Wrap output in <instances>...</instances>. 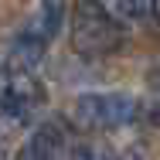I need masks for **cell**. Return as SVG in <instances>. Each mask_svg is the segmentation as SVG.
<instances>
[{"mask_svg":"<svg viewBox=\"0 0 160 160\" xmlns=\"http://www.w3.org/2000/svg\"><path fill=\"white\" fill-rule=\"evenodd\" d=\"M140 106L126 92H85L75 99V119L89 129H123L136 119Z\"/></svg>","mask_w":160,"mask_h":160,"instance_id":"3957f363","label":"cell"},{"mask_svg":"<svg viewBox=\"0 0 160 160\" xmlns=\"http://www.w3.org/2000/svg\"><path fill=\"white\" fill-rule=\"evenodd\" d=\"M3 153H7V140H3V133H0V160H3Z\"/></svg>","mask_w":160,"mask_h":160,"instance_id":"9c48e42d","label":"cell"},{"mask_svg":"<svg viewBox=\"0 0 160 160\" xmlns=\"http://www.w3.org/2000/svg\"><path fill=\"white\" fill-rule=\"evenodd\" d=\"M44 48H48V41L41 34H34V31L24 28L10 41V62L21 65V68H34V65H41V58H44Z\"/></svg>","mask_w":160,"mask_h":160,"instance_id":"5b68a950","label":"cell"},{"mask_svg":"<svg viewBox=\"0 0 160 160\" xmlns=\"http://www.w3.org/2000/svg\"><path fill=\"white\" fill-rule=\"evenodd\" d=\"M153 17L160 21V0H153Z\"/></svg>","mask_w":160,"mask_h":160,"instance_id":"30bf717a","label":"cell"},{"mask_svg":"<svg viewBox=\"0 0 160 160\" xmlns=\"http://www.w3.org/2000/svg\"><path fill=\"white\" fill-rule=\"evenodd\" d=\"M44 102H48V92L31 75V68H21V65L0 68V112L7 119L31 123L44 109Z\"/></svg>","mask_w":160,"mask_h":160,"instance_id":"7a4b0ae2","label":"cell"},{"mask_svg":"<svg viewBox=\"0 0 160 160\" xmlns=\"http://www.w3.org/2000/svg\"><path fill=\"white\" fill-rule=\"evenodd\" d=\"M68 150V133L62 123H44L34 129V136L21 147L17 160H62Z\"/></svg>","mask_w":160,"mask_h":160,"instance_id":"277c9868","label":"cell"},{"mask_svg":"<svg viewBox=\"0 0 160 160\" xmlns=\"http://www.w3.org/2000/svg\"><path fill=\"white\" fill-rule=\"evenodd\" d=\"M68 160H112V150L102 143H78V147H72Z\"/></svg>","mask_w":160,"mask_h":160,"instance_id":"ba28073f","label":"cell"},{"mask_svg":"<svg viewBox=\"0 0 160 160\" xmlns=\"http://www.w3.org/2000/svg\"><path fill=\"white\" fill-rule=\"evenodd\" d=\"M153 82H157V89H160V72H153Z\"/></svg>","mask_w":160,"mask_h":160,"instance_id":"8fae6325","label":"cell"},{"mask_svg":"<svg viewBox=\"0 0 160 160\" xmlns=\"http://www.w3.org/2000/svg\"><path fill=\"white\" fill-rule=\"evenodd\" d=\"M126 41V34L119 28V21H112V14L99 3V0H78L75 14H72V48L82 58H106L112 51H119Z\"/></svg>","mask_w":160,"mask_h":160,"instance_id":"6da1fadb","label":"cell"},{"mask_svg":"<svg viewBox=\"0 0 160 160\" xmlns=\"http://www.w3.org/2000/svg\"><path fill=\"white\" fill-rule=\"evenodd\" d=\"M119 14H126L129 21H147L153 17V0H116Z\"/></svg>","mask_w":160,"mask_h":160,"instance_id":"52a82bcc","label":"cell"},{"mask_svg":"<svg viewBox=\"0 0 160 160\" xmlns=\"http://www.w3.org/2000/svg\"><path fill=\"white\" fill-rule=\"evenodd\" d=\"M62 21H65V3L62 0H41L38 10H34V17L28 21V31L41 34L44 41H51L58 34V28H62Z\"/></svg>","mask_w":160,"mask_h":160,"instance_id":"8992f818","label":"cell"}]
</instances>
